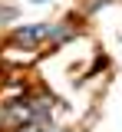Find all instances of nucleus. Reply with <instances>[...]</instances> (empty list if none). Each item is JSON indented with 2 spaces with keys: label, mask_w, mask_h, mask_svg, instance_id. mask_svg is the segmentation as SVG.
I'll list each match as a JSON object with an SVG mask.
<instances>
[{
  "label": "nucleus",
  "mask_w": 122,
  "mask_h": 132,
  "mask_svg": "<svg viewBox=\"0 0 122 132\" xmlns=\"http://www.w3.org/2000/svg\"><path fill=\"white\" fill-rule=\"evenodd\" d=\"M106 66H109V60H106V56H99V60H96V73H102Z\"/></svg>",
  "instance_id": "7ed1b4c3"
},
{
  "label": "nucleus",
  "mask_w": 122,
  "mask_h": 132,
  "mask_svg": "<svg viewBox=\"0 0 122 132\" xmlns=\"http://www.w3.org/2000/svg\"><path fill=\"white\" fill-rule=\"evenodd\" d=\"M0 126H3V112H0Z\"/></svg>",
  "instance_id": "20e7f679"
},
{
  "label": "nucleus",
  "mask_w": 122,
  "mask_h": 132,
  "mask_svg": "<svg viewBox=\"0 0 122 132\" xmlns=\"http://www.w3.org/2000/svg\"><path fill=\"white\" fill-rule=\"evenodd\" d=\"M46 30H50V27H43V23L20 27V30L13 33V43H17V46H33V43H40V40H46Z\"/></svg>",
  "instance_id": "f257e3e1"
},
{
  "label": "nucleus",
  "mask_w": 122,
  "mask_h": 132,
  "mask_svg": "<svg viewBox=\"0 0 122 132\" xmlns=\"http://www.w3.org/2000/svg\"><path fill=\"white\" fill-rule=\"evenodd\" d=\"M0 20H3V23H7V20H13V10H10V7H3V10H0Z\"/></svg>",
  "instance_id": "f03ea898"
}]
</instances>
